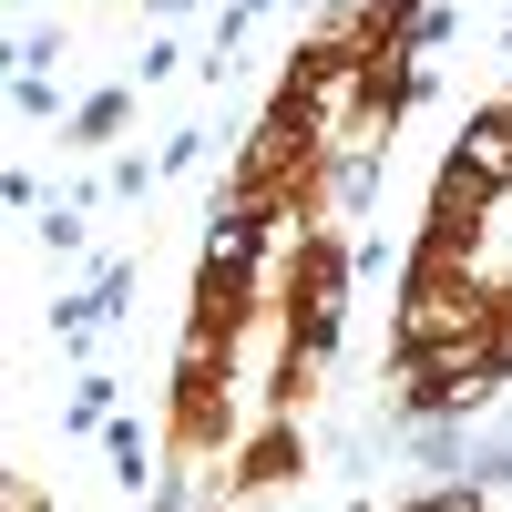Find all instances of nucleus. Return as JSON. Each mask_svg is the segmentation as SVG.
Listing matches in <instances>:
<instances>
[{
  "label": "nucleus",
  "instance_id": "f8f14e48",
  "mask_svg": "<svg viewBox=\"0 0 512 512\" xmlns=\"http://www.w3.org/2000/svg\"><path fill=\"white\" fill-rule=\"evenodd\" d=\"M236 11H277V0H236Z\"/></svg>",
  "mask_w": 512,
  "mask_h": 512
},
{
  "label": "nucleus",
  "instance_id": "0eeeda50",
  "mask_svg": "<svg viewBox=\"0 0 512 512\" xmlns=\"http://www.w3.org/2000/svg\"><path fill=\"white\" fill-rule=\"evenodd\" d=\"M154 175H164V164H144V154H113V164H103V195H144Z\"/></svg>",
  "mask_w": 512,
  "mask_h": 512
},
{
  "label": "nucleus",
  "instance_id": "9b49d317",
  "mask_svg": "<svg viewBox=\"0 0 512 512\" xmlns=\"http://www.w3.org/2000/svg\"><path fill=\"white\" fill-rule=\"evenodd\" d=\"M236 512H297V502H287V492H246Z\"/></svg>",
  "mask_w": 512,
  "mask_h": 512
},
{
  "label": "nucleus",
  "instance_id": "6e6552de",
  "mask_svg": "<svg viewBox=\"0 0 512 512\" xmlns=\"http://www.w3.org/2000/svg\"><path fill=\"white\" fill-rule=\"evenodd\" d=\"M359 11H369V21H379V31H410V21H420V11H431V0H359Z\"/></svg>",
  "mask_w": 512,
  "mask_h": 512
},
{
  "label": "nucleus",
  "instance_id": "7ed1b4c3",
  "mask_svg": "<svg viewBox=\"0 0 512 512\" xmlns=\"http://www.w3.org/2000/svg\"><path fill=\"white\" fill-rule=\"evenodd\" d=\"M451 154H472L492 185H512V93H502V103H482L472 123H461V134H451Z\"/></svg>",
  "mask_w": 512,
  "mask_h": 512
},
{
  "label": "nucleus",
  "instance_id": "f03ea898",
  "mask_svg": "<svg viewBox=\"0 0 512 512\" xmlns=\"http://www.w3.org/2000/svg\"><path fill=\"white\" fill-rule=\"evenodd\" d=\"M492 175L472 154H441V175H431V216H420V236H461V246H482V216H492Z\"/></svg>",
  "mask_w": 512,
  "mask_h": 512
},
{
  "label": "nucleus",
  "instance_id": "20e7f679",
  "mask_svg": "<svg viewBox=\"0 0 512 512\" xmlns=\"http://www.w3.org/2000/svg\"><path fill=\"white\" fill-rule=\"evenodd\" d=\"M400 512H492V482H482V472H451V482H431V492H410Z\"/></svg>",
  "mask_w": 512,
  "mask_h": 512
},
{
  "label": "nucleus",
  "instance_id": "1a4fd4ad",
  "mask_svg": "<svg viewBox=\"0 0 512 512\" xmlns=\"http://www.w3.org/2000/svg\"><path fill=\"white\" fill-rule=\"evenodd\" d=\"M154 164H164V175H195V164H205V134H175V144H164Z\"/></svg>",
  "mask_w": 512,
  "mask_h": 512
},
{
  "label": "nucleus",
  "instance_id": "9d476101",
  "mask_svg": "<svg viewBox=\"0 0 512 512\" xmlns=\"http://www.w3.org/2000/svg\"><path fill=\"white\" fill-rule=\"evenodd\" d=\"M0 512H52V492H41L31 472H11V492H0Z\"/></svg>",
  "mask_w": 512,
  "mask_h": 512
},
{
  "label": "nucleus",
  "instance_id": "39448f33",
  "mask_svg": "<svg viewBox=\"0 0 512 512\" xmlns=\"http://www.w3.org/2000/svg\"><path fill=\"white\" fill-rule=\"evenodd\" d=\"M103 420H113V379H103V369H82V379H72V400H62V431H103Z\"/></svg>",
  "mask_w": 512,
  "mask_h": 512
},
{
  "label": "nucleus",
  "instance_id": "ddd939ff",
  "mask_svg": "<svg viewBox=\"0 0 512 512\" xmlns=\"http://www.w3.org/2000/svg\"><path fill=\"white\" fill-rule=\"evenodd\" d=\"M154 11H185V0H154Z\"/></svg>",
  "mask_w": 512,
  "mask_h": 512
},
{
  "label": "nucleus",
  "instance_id": "f257e3e1",
  "mask_svg": "<svg viewBox=\"0 0 512 512\" xmlns=\"http://www.w3.org/2000/svg\"><path fill=\"white\" fill-rule=\"evenodd\" d=\"M297 472H308V431H297V410H267V420H256V431L226 451V492L246 502V492H297Z\"/></svg>",
  "mask_w": 512,
  "mask_h": 512
},
{
  "label": "nucleus",
  "instance_id": "423d86ee",
  "mask_svg": "<svg viewBox=\"0 0 512 512\" xmlns=\"http://www.w3.org/2000/svg\"><path fill=\"white\" fill-rule=\"evenodd\" d=\"M123 113H134V93H123V82H113V93H93V103L72 113V144H113V134H123Z\"/></svg>",
  "mask_w": 512,
  "mask_h": 512
}]
</instances>
